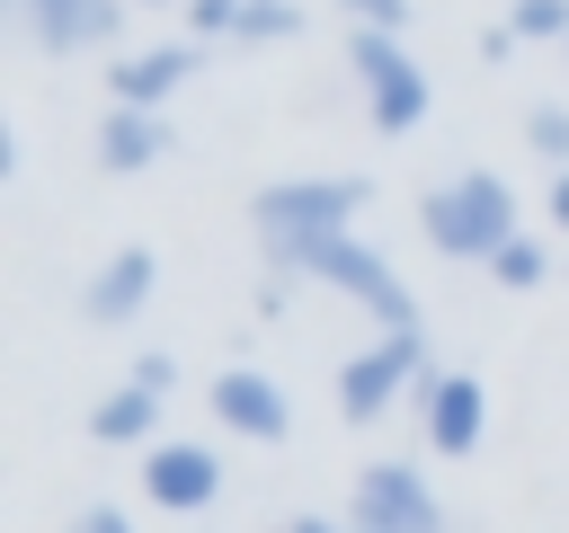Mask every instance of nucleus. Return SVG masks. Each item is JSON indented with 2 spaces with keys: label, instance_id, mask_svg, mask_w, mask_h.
<instances>
[{
  "label": "nucleus",
  "instance_id": "obj_19",
  "mask_svg": "<svg viewBox=\"0 0 569 533\" xmlns=\"http://www.w3.org/2000/svg\"><path fill=\"white\" fill-rule=\"evenodd\" d=\"M347 27H373V36H400L409 27V0H338Z\"/></svg>",
  "mask_w": 569,
  "mask_h": 533
},
{
  "label": "nucleus",
  "instance_id": "obj_18",
  "mask_svg": "<svg viewBox=\"0 0 569 533\" xmlns=\"http://www.w3.org/2000/svg\"><path fill=\"white\" fill-rule=\"evenodd\" d=\"M525 142H533L551 169H569V107H533V115H525Z\"/></svg>",
  "mask_w": 569,
  "mask_h": 533
},
{
  "label": "nucleus",
  "instance_id": "obj_5",
  "mask_svg": "<svg viewBox=\"0 0 569 533\" xmlns=\"http://www.w3.org/2000/svg\"><path fill=\"white\" fill-rule=\"evenodd\" d=\"M427 382V346H418V329H382V338H365L347 364H338V409H347V426H373L400 391H418Z\"/></svg>",
  "mask_w": 569,
  "mask_h": 533
},
{
  "label": "nucleus",
  "instance_id": "obj_16",
  "mask_svg": "<svg viewBox=\"0 0 569 533\" xmlns=\"http://www.w3.org/2000/svg\"><path fill=\"white\" fill-rule=\"evenodd\" d=\"M293 27H302V9H293V0H240L231 44H276V36H293Z\"/></svg>",
  "mask_w": 569,
  "mask_h": 533
},
{
  "label": "nucleus",
  "instance_id": "obj_8",
  "mask_svg": "<svg viewBox=\"0 0 569 533\" xmlns=\"http://www.w3.org/2000/svg\"><path fill=\"white\" fill-rule=\"evenodd\" d=\"M142 497L169 506V515H204L222 497V453L213 444H178V435L142 444Z\"/></svg>",
  "mask_w": 569,
  "mask_h": 533
},
{
  "label": "nucleus",
  "instance_id": "obj_3",
  "mask_svg": "<svg viewBox=\"0 0 569 533\" xmlns=\"http://www.w3.org/2000/svg\"><path fill=\"white\" fill-rule=\"evenodd\" d=\"M347 71H356V98H365V124H373V133H409V124H427L436 89H427V62H418L400 36L347 27Z\"/></svg>",
  "mask_w": 569,
  "mask_h": 533
},
{
  "label": "nucleus",
  "instance_id": "obj_21",
  "mask_svg": "<svg viewBox=\"0 0 569 533\" xmlns=\"http://www.w3.org/2000/svg\"><path fill=\"white\" fill-rule=\"evenodd\" d=\"M62 533H133V515H124V506H80Z\"/></svg>",
  "mask_w": 569,
  "mask_h": 533
},
{
  "label": "nucleus",
  "instance_id": "obj_2",
  "mask_svg": "<svg viewBox=\"0 0 569 533\" xmlns=\"http://www.w3.org/2000/svg\"><path fill=\"white\" fill-rule=\"evenodd\" d=\"M418 231H427V249H445V258H498V240H516V187H507L498 169H462V178L427 187Z\"/></svg>",
  "mask_w": 569,
  "mask_h": 533
},
{
  "label": "nucleus",
  "instance_id": "obj_9",
  "mask_svg": "<svg viewBox=\"0 0 569 533\" xmlns=\"http://www.w3.org/2000/svg\"><path fill=\"white\" fill-rule=\"evenodd\" d=\"M480 426H489V391L471 373H427L418 382V435H427V453L462 462L480 444Z\"/></svg>",
  "mask_w": 569,
  "mask_h": 533
},
{
  "label": "nucleus",
  "instance_id": "obj_4",
  "mask_svg": "<svg viewBox=\"0 0 569 533\" xmlns=\"http://www.w3.org/2000/svg\"><path fill=\"white\" fill-rule=\"evenodd\" d=\"M365 195H373L365 178H276V187H258V195H249V222H258V240H267V249H293V240L356 231Z\"/></svg>",
  "mask_w": 569,
  "mask_h": 533
},
{
  "label": "nucleus",
  "instance_id": "obj_20",
  "mask_svg": "<svg viewBox=\"0 0 569 533\" xmlns=\"http://www.w3.org/2000/svg\"><path fill=\"white\" fill-rule=\"evenodd\" d=\"M187 27H196V44L204 36H231L240 27V0H187Z\"/></svg>",
  "mask_w": 569,
  "mask_h": 533
},
{
  "label": "nucleus",
  "instance_id": "obj_10",
  "mask_svg": "<svg viewBox=\"0 0 569 533\" xmlns=\"http://www.w3.org/2000/svg\"><path fill=\"white\" fill-rule=\"evenodd\" d=\"M9 9L44 53H107L124 36V0H9Z\"/></svg>",
  "mask_w": 569,
  "mask_h": 533
},
{
  "label": "nucleus",
  "instance_id": "obj_1",
  "mask_svg": "<svg viewBox=\"0 0 569 533\" xmlns=\"http://www.w3.org/2000/svg\"><path fill=\"white\" fill-rule=\"evenodd\" d=\"M267 266H276V284H329V293H347L373 329H418V302H409V284L391 275V258L382 249H365L356 231H329V240H293V249H267Z\"/></svg>",
  "mask_w": 569,
  "mask_h": 533
},
{
  "label": "nucleus",
  "instance_id": "obj_22",
  "mask_svg": "<svg viewBox=\"0 0 569 533\" xmlns=\"http://www.w3.org/2000/svg\"><path fill=\"white\" fill-rule=\"evenodd\" d=\"M133 382H142V391H160V400H169V382H178V364H169V355H160V346H151V355H133Z\"/></svg>",
  "mask_w": 569,
  "mask_h": 533
},
{
  "label": "nucleus",
  "instance_id": "obj_25",
  "mask_svg": "<svg viewBox=\"0 0 569 533\" xmlns=\"http://www.w3.org/2000/svg\"><path fill=\"white\" fill-rule=\"evenodd\" d=\"M142 9H160V0H142Z\"/></svg>",
  "mask_w": 569,
  "mask_h": 533
},
{
  "label": "nucleus",
  "instance_id": "obj_6",
  "mask_svg": "<svg viewBox=\"0 0 569 533\" xmlns=\"http://www.w3.org/2000/svg\"><path fill=\"white\" fill-rule=\"evenodd\" d=\"M347 524L356 533H445V506L409 462H365L356 497H347Z\"/></svg>",
  "mask_w": 569,
  "mask_h": 533
},
{
  "label": "nucleus",
  "instance_id": "obj_14",
  "mask_svg": "<svg viewBox=\"0 0 569 533\" xmlns=\"http://www.w3.org/2000/svg\"><path fill=\"white\" fill-rule=\"evenodd\" d=\"M89 435H98V444H160V391H142V382L124 373V382L89 409Z\"/></svg>",
  "mask_w": 569,
  "mask_h": 533
},
{
  "label": "nucleus",
  "instance_id": "obj_7",
  "mask_svg": "<svg viewBox=\"0 0 569 533\" xmlns=\"http://www.w3.org/2000/svg\"><path fill=\"white\" fill-rule=\"evenodd\" d=\"M204 400H213V426L240 435V444H284V435H293V400H284V382L258 373V364H222Z\"/></svg>",
  "mask_w": 569,
  "mask_h": 533
},
{
  "label": "nucleus",
  "instance_id": "obj_11",
  "mask_svg": "<svg viewBox=\"0 0 569 533\" xmlns=\"http://www.w3.org/2000/svg\"><path fill=\"white\" fill-rule=\"evenodd\" d=\"M196 71H204L196 36H187V44H142V53H116V62H107V98H116V107H151V115H160Z\"/></svg>",
  "mask_w": 569,
  "mask_h": 533
},
{
  "label": "nucleus",
  "instance_id": "obj_24",
  "mask_svg": "<svg viewBox=\"0 0 569 533\" xmlns=\"http://www.w3.org/2000/svg\"><path fill=\"white\" fill-rule=\"evenodd\" d=\"M284 533H356V524H329V515H293Z\"/></svg>",
  "mask_w": 569,
  "mask_h": 533
},
{
  "label": "nucleus",
  "instance_id": "obj_13",
  "mask_svg": "<svg viewBox=\"0 0 569 533\" xmlns=\"http://www.w3.org/2000/svg\"><path fill=\"white\" fill-rule=\"evenodd\" d=\"M160 151H169V124H160L151 107H107V115H98V169L133 178V169H151Z\"/></svg>",
  "mask_w": 569,
  "mask_h": 533
},
{
  "label": "nucleus",
  "instance_id": "obj_15",
  "mask_svg": "<svg viewBox=\"0 0 569 533\" xmlns=\"http://www.w3.org/2000/svg\"><path fill=\"white\" fill-rule=\"evenodd\" d=\"M489 275H498L507 293H533V284L551 275V249H542L533 231H516V240H498V258H489Z\"/></svg>",
  "mask_w": 569,
  "mask_h": 533
},
{
  "label": "nucleus",
  "instance_id": "obj_12",
  "mask_svg": "<svg viewBox=\"0 0 569 533\" xmlns=\"http://www.w3.org/2000/svg\"><path fill=\"white\" fill-rule=\"evenodd\" d=\"M151 293H160V258H151V249H116V258L80 284V311H89L98 329H124V320H142Z\"/></svg>",
  "mask_w": 569,
  "mask_h": 533
},
{
  "label": "nucleus",
  "instance_id": "obj_17",
  "mask_svg": "<svg viewBox=\"0 0 569 533\" xmlns=\"http://www.w3.org/2000/svg\"><path fill=\"white\" fill-rule=\"evenodd\" d=\"M507 27H516L525 44H569V0H516Z\"/></svg>",
  "mask_w": 569,
  "mask_h": 533
},
{
  "label": "nucleus",
  "instance_id": "obj_23",
  "mask_svg": "<svg viewBox=\"0 0 569 533\" xmlns=\"http://www.w3.org/2000/svg\"><path fill=\"white\" fill-rule=\"evenodd\" d=\"M542 213H551V231H569V169H551V187H542Z\"/></svg>",
  "mask_w": 569,
  "mask_h": 533
}]
</instances>
